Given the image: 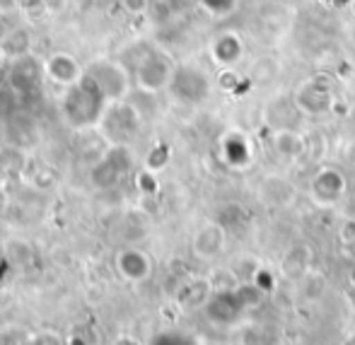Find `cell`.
<instances>
[{
	"instance_id": "obj_4",
	"label": "cell",
	"mask_w": 355,
	"mask_h": 345,
	"mask_svg": "<svg viewBox=\"0 0 355 345\" xmlns=\"http://www.w3.org/2000/svg\"><path fill=\"white\" fill-rule=\"evenodd\" d=\"M174 63L159 48H143V53L133 63V82L148 94L162 92L169 87L174 75Z\"/></svg>"
},
{
	"instance_id": "obj_9",
	"label": "cell",
	"mask_w": 355,
	"mask_h": 345,
	"mask_svg": "<svg viewBox=\"0 0 355 345\" xmlns=\"http://www.w3.org/2000/svg\"><path fill=\"white\" fill-rule=\"evenodd\" d=\"M227 247V229L223 222H203L191 237V251L201 261H215Z\"/></svg>"
},
{
	"instance_id": "obj_17",
	"label": "cell",
	"mask_w": 355,
	"mask_h": 345,
	"mask_svg": "<svg viewBox=\"0 0 355 345\" xmlns=\"http://www.w3.org/2000/svg\"><path fill=\"white\" fill-rule=\"evenodd\" d=\"M259 198L266 203L268 208H285L295 201V186L285 177L278 174H268L263 182L259 184Z\"/></svg>"
},
{
	"instance_id": "obj_1",
	"label": "cell",
	"mask_w": 355,
	"mask_h": 345,
	"mask_svg": "<svg viewBox=\"0 0 355 345\" xmlns=\"http://www.w3.org/2000/svg\"><path fill=\"white\" fill-rule=\"evenodd\" d=\"M109 99L107 94L102 92L97 82L92 80V75H85L63 92V99H61V112H63V118L66 123L75 131H85V128H92V126H99L102 121L104 112L109 107Z\"/></svg>"
},
{
	"instance_id": "obj_20",
	"label": "cell",
	"mask_w": 355,
	"mask_h": 345,
	"mask_svg": "<svg viewBox=\"0 0 355 345\" xmlns=\"http://www.w3.org/2000/svg\"><path fill=\"white\" fill-rule=\"evenodd\" d=\"M0 48H3L5 58L10 63L19 61V58H27L32 53V34L24 27H12L0 37Z\"/></svg>"
},
{
	"instance_id": "obj_12",
	"label": "cell",
	"mask_w": 355,
	"mask_h": 345,
	"mask_svg": "<svg viewBox=\"0 0 355 345\" xmlns=\"http://www.w3.org/2000/svg\"><path fill=\"white\" fill-rule=\"evenodd\" d=\"M44 75H46V80H51L53 85L68 89V87H73L80 78H83L85 68L80 66L78 58L71 56V53L56 51L44 61Z\"/></svg>"
},
{
	"instance_id": "obj_30",
	"label": "cell",
	"mask_w": 355,
	"mask_h": 345,
	"mask_svg": "<svg viewBox=\"0 0 355 345\" xmlns=\"http://www.w3.org/2000/svg\"><path fill=\"white\" fill-rule=\"evenodd\" d=\"M112 345H143V343L138 341V338H133V336H119Z\"/></svg>"
},
{
	"instance_id": "obj_14",
	"label": "cell",
	"mask_w": 355,
	"mask_h": 345,
	"mask_svg": "<svg viewBox=\"0 0 355 345\" xmlns=\"http://www.w3.org/2000/svg\"><path fill=\"white\" fill-rule=\"evenodd\" d=\"M208 53H211V61L220 70L234 68L244 56V42L237 32H220L218 37H213Z\"/></svg>"
},
{
	"instance_id": "obj_32",
	"label": "cell",
	"mask_w": 355,
	"mask_h": 345,
	"mask_svg": "<svg viewBox=\"0 0 355 345\" xmlns=\"http://www.w3.org/2000/svg\"><path fill=\"white\" fill-rule=\"evenodd\" d=\"M0 3H3V0H0Z\"/></svg>"
},
{
	"instance_id": "obj_22",
	"label": "cell",
	"mask_w": 355,
	"mask_h": 345,
	"mask_svg": "<svg viewBox=\"0 0 355 345\" xmlns=\"http://www.w3.org/2000/svg\"><path fill=\"white\" fill-rule=\"evenodd\" d=\"M309 268H312V251H309L307 244H297V247H293L283 256L281 271L285 278L297 280L300 276H304Z\"/></svg>"
},
{
	"instance_id": "obj_6",
	"label": "cell",
	"mask_w": 355,
	"mask_h": 345,
	"mask_svg": "<svg viewBox=\"0 0 355 345\" xmlns=\"http://www.w3.org/2000/svg\"><path fill=\"white\" fill-rule=\"evenodd\" d=\"M87 75H92L94 82L102 87L109 102H123L131 94V68L123 61H112V58H97L87 68Z\"/></svg>"
},
{
	"instance_id": "obj_18",
	"label": "cell",
	"mask_w": 355,
	"mask_h": 345,
	"mask_svg": "<svg viewBox=\"0 0 355 345\" xmlns=\"http://www.w3.org/2000/svg\"><path fill=\"white\" fill-rule=\"evenodd\" d=\"M213 297V285L206 278H191L177 290V304L182 309H203Z\"/></svg>"
},
{
	"instance_id": "obj_2",
	"label": "cell",
	"mask_w": 355,
	"mask_h": 345,
	"mask_svg": "<svg viewBox=\"0 0 355 345\" xmlns=\"http://www.w3.org/2000/svg\"><path fill=\"white\" fill-rule=\"evenodd\" d=\"M133 172V152L128 145H109L89 169V182L99 191L114 188Z\"/></svg>"
},
{
	"instance_id": "obj_24",
	"label": "cell",
	"mask_w": 355,
	"mask_h": 345,
	"mask_svg": "<svg viewBox=\"0 0 355 345\" xmlns=\"http://www.w3.org/2000/svg\"><path fill=\"white\" fill-rule=\"evenodd\" d=\"M27 167V157L19 148H5L0 152V174L3 177H15V174H22Z\"/></svg>"
},
{
	"instance_id": "obj_23",
	"label": "cell",
	"mask_w": 355,
	"mask_h": 345,
	"mask_svg": "<svg viewBox=\"0 0 355 345\" xmlns=\"http://www.w3.org/2000/svg\"><path fill=\"white\" fill-rule=\"evenodd\" d=\"M22 177L27 179L29 186L39 188V191H49V188H53L58 182V172L51 167V164L42 162V159H37V162H27Z\"/></svg>"
},
{
	"instance_id": "obj_10",
	"label": "cell",
	"mask_w": 355,
	"mask_h": 345,
	"mask_svg": "<svg viewBox=\"0 0 355 345\" xmlns=\"http://www.w3.org/2000/svg\"><path fill=\"white\" fill-rule=\"evenodd\" d=\"M203 309H206V314L218 326H234V324H239V319L247 314L244 304L239 302L237 288L225 290V292H213V297L208 299V304Z\"/></svg>"
},
{
	"instance_id": "obj_13",
	"label": "cell",
	"mask_w": 355,
	"mask_h": 345,
	"mask_svg": "<svg viewBox=\"0 0 355 345\" xmlns=\"http://www.w3.org/2000/svg\"><path fill=\"white\" fill-rule=\"evenodd\" d=\"M220 157L227 167L232 169H247L254 159V145L247 133L242 131H227L220 138Z\"/></svg>"
},
{
	"instance_id": "obj_26",
	"label": "cell",
	"mask_w": 355,
	"mask_h": 345,
	"mask_svg": "<svg viewBox=\"0 0 355 345\" xmlns=\"http://www.w3.org/2000/svg\"><path fill=\"white\" fill-rule=\"evenodd\" d=\"M198 5L213 17H230L239 8V0H198Z\"/></svg>"
},
{
	"instance_id": "obj_31",
	"label": "cell",
	"mask_w": 355,
	"mask_h": 345,
	"mask_svg": "<svg viewBox=\"0 0 355 345\" xmlns=\"http://www.w3.org/2000/svg\"><path fill=\"white\" fill-rule=\"evenodd\" d=\"M5 61H8V58H5V53H3V48H0V68L5 66Z\"/></svg>"
},
{
	"instance_id": "obj_11",
	"label": "cell",
	"mask_w": 355,
	"mask_h": 345,
	"mask_svg": "<svg viewBox=\"0 0 355 345\" xmlns=\"http://www.w3.org/2000/svg\"><path fill=\"white\" fill-rule=\"evenodd\" d=\"M116 271L126 283H145L150 276H153V258H150L148 251L138 247H123L121 251L116 254Z\"/></svg>"
},
{
	"instance_id": "obj_19",
	"label": "cell",
	"mask_w": 355,
	"mask_h": 345,
	"mask_svg": "<svg viewBox=\"0 0 355 345\" xmlns=\"http://www.w3.org/2000/svg\"><path fill=\"white\" fill-rule=\"evenodd\" d=\"M271 145H273V152H276L278 157L288 159V162L307 154V138H304L297 128H293V131H273Z\"/></svg>"
},
{
	"instance_id": "obj_8",
	"label": "cell",
	"mask_w": 355,
	"mask_h": 345,
	"mask_svg": "<svg viewBox=\"0 0 355 345\" xmlns=\"http://www.w3.org/2000/svg\"><path fill=\"white\" fill-rule=\"evenodd\" d=\"M302 114H324L334 107V89L324 75L304 80L297 87V92L293 94Z\"/></svg>"
},
{
	"instance_id": "obj_29",
	"label": "cell",
	"mask_w": 355,
	"mask_h": 345,
	"mask_svg": "<svg viewBox=\"0 0 355 345\" xmlns=\"http://www.w3.org/2000/svg\"><path fill=\"white\" fill-rule=\"evenodd\" d=\"M121 8L126 10L128 15H143V12H148L150 0H121Z\"/></svg>"
},
{
	"instance_id": "obj_3",
	"label": "cell",
	"mask_w": 355,
	"mask_h": 345,
	"mask_svg": "<svg viewBox=\"0 0 355 345\" xmlns=\"http://www.w3.org/2000/svg\"><path fill=\"white\" fill-rule=\"evenodd\" d=\"M167 92L177 99L179 104H189V107H198L203 104L213 92V80L201 66L196 63H182L174 68L172 82H169Z\"/></svg>"
},
{
	"instance_id": "obj_5",
	"label": "cell",
	"mask_w": 355,
	"mask_h": 345,
	"mask_svg": "<svg viewBox=\"0 0 355 345\" xmlns=\"http://www.w3.org/2000/svg\"><path fill=\"white\" fill-rule=\"evenodd\" d=\"M143 116L128 99L123 102H112L104 112L99 128H102L104 138L112 145H128L133 138L141 133Z\"/></svg>"
},
{
	"instance_id": "obj_25",
	"label": "cell",
	"mask_w": 355,
	"mask_h": 345,
	"mask_svg": "<svg viewBox=\"0 0 355 345\" xmlns=\"http://www.w3.org/2000/svg\"><path fill=\"white\" fill-rule=\"evenodd\" d=\"M169 162V145L164 143H157L155 148H150L148 157H145V169H150V172L157 174L159 169H164Z\"/></svg>"
},
{
	"instance_id": "obj_21",
	"label": "cell",
	"mask_w": 355,
	"mask_h": 345,
	"mask_svg": "<svg viewBox=\"0 0 355 345\" xmlns=\"http://www.w3.org/2000/svg\"><path fill=\"white\" fill-rule=\"evenodd\" d=\"M295 288H297V294L302 302L312 304V302H319V299L327 294V288H329V280L324 276L322 271L317 268H309L304 276H300L295 280Z\"/></svg>"
},
{
	"instance_id": "obj_15",
	"label": "cell",
	"mask_w": 355,
	"mask_h": 345,
	"mask_svg": "<svg viewBox=\"0 0 355 345\" xmlns=\"http://www.w3.org/2000/svg\"><path fill=\"white\" fill-rule=\"evenodd\" d=\"M44 78H46V75H44V66H39L32 56L12 61V66H10V87L17 94L34 92V89L42 85Z\"/></svg>"
},
{
	"instance_id": "obj_28",
	"label": "cell",
	"mask_w": 355,
	"mask_h": 345,
	"mask_svg": "<svg viewBox=\"0 0 355 345\" xmlns=\"http://www.w3.org/2000/svg\"><path fill=\"white\" fill-rule=\"evenodd\" d=\"M19 345H63L56 333H37V336L22 338Z\"/></svg>"
},
{
	"instance_id": "obj_7",
	"label": "cell",
	"mask_w": 355,
	"mask_h": 345,
	"mask_svg": "<svg viewBox=\"0 0 355 345\" xmlns=\"http://www.w3.org/2000/svg\"><path fill=\"white\" fill-rule=\"evenodd\" d=\"M348 191V182L341 169L336 167H319L309 182V198L319 208H334L343 201Z\"/></svg>"
},
{
	"instance_id": "obj_16",
	"label": "cell",
	"mask_w": 355,
	"mask_h": 345,
	"mask_svg": "<svg viewBox=\"0 0 355 345\" xmlns=\"http://www.w3.org/2000/svg\"><path fill=\"white\" fill-rule=\"evenodd\" d=\"M263 116H266L271 131H293V128H297V118L304 114L300 112L295 97H278L266 104Z\"/></svg>"
},
{
	"instance_id": "obj_27",
	"label": "cell",
	"mask_w": 355,
	"mask_h": 345,
	"mask_svg": "<svg viewBox=\"0 0 355 345\" xmlns=\"http://www.w3.org/2000/svg\"><path fill=\"white\" fill-rule=\"evenodd\" d=\"M136 184H138V188H141L143 193H155V191H157V179H155V172H150V169H143V172L138 174Z\"/></svg>"
}]
</instances>
